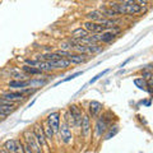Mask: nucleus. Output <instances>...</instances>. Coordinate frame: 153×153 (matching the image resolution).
I'll return each instance as SVG.
<instances>
[{
    "label": "nucleus",
    "mask_w": 153,
    "mask_h": 153,
    "mask_svg": "<svg viewBox=\"0 0 153 153\" xmlns=\"http://www.w3.org/2000/svg\"><path fill=\"white\" fill-rule=\"evenodd\" d=\"M25 139H26V144L32 149L33 153H42V148L40 146V143L37 142L35 134L32 131H26L25 133Z\"/></svg>",
    "instance_id": "nucleus-1"
},
{
    "label": "nucleus",
    "mask_w": 153,
    "mask_h": 153,
    "mask_svg": "<svg viewBox=\"0 0 153 153\" xmlns=\"http://www.w3.org/2000/svg\"><path fill=\"white\" fill-rule=\"evenodd\" d=\"M47 124H49V126L52 129L54 134L59 133V129H60V114L57 111L51 112L49 116H47Z\"/></svg>",
    "instance_id": "nucleus-2"
},
{
    "label": "nucleus",
    "mask_w": 153,
    "mask_h": 153,
    "mask_svg": "<svg viewBox=\"0 0 153 153\" xmlns=\"http://www.w3.org/2000/svg\"><path fill=\"white\" fill-rule=\"evenodd\" d=\"M84 30L87 31L88 33L91 32V33H93V35H98V33H102L105 32V31H107V28L106 27H103V26H101V25H98V23H94V22H85L84 23Z\"/></svg>",
    "instance_id": "nucleus-3"
},
{
    "label": "nucleus",
    "mask_w": 153,
    "mask_h": 153,
    "mask_svg": "<svg viewBox=\"0 0 153 153\" xmlns=\"http://www.w3.org/2000/svg\"><path fill=\"white\" fill-rule=\"evenodd\" d=\"M69 115L70 117L73 119V121L75 123V126L80 125V121H82V111H80V108L76 106V105H71V106H69Z\"/></svg>",
    "instance_id": "nucleus-4"
},
{
    "label": "nucleus",
    "mask_w": 153,
    "mask_h": 153,
    "mask_svg": "<svg viewBox=\"0 0 153 153\" xmlns=\"http://www.w3.org/2000/svg\"><path fill=\"white\" fill-rule=\"evenodd\" d=\"M59 134H60V138L65 144H69L73 139V135H71V131H70V128L66 125V124H61V126L59 129Z\"/></svg>",
    "instance_id": "nucleus-5"
},
{
    "label": "nucleus",
    "mask_w": 153,
    "mask_h": 153,
    "mask_svg": "<svg viewBox=\"0 0 153 153\" xmlns=\"http://www.w3.org/2000/svg\"><path fill=\"white\" fill-rule=\"evenodd\" d=\"M33 134H35L37 142L40 143L41 147L46 146V137H45V133H44V129H42L40 125H35L33 126Z\"/></svg>",
    "instance_id": "nucleus-6"
},
{
    "label": "nucleus",
    "mask_w": 153,
    "mask_h": 153,
    "mask_svg": "<svg viewBox=\"0 0 153 153\" xmlns=\"http://www.w3.org/2000/svg\"><path fill=\"white\" fill-rule=\"evenodd\" d=\"M3 98L7 100V101H10V102H14L16 103L17 101H21V100L25 98L23 93L19 91V92H5L3 94Z\"/></svg>",
    "instance_id": "nucleus-7"
},
{
    "label": "nucleus",
    "mask_w": 153,
    "mask_h": 153,
    "mask_svg": "<svg viewBox=\"0 0 153 153\" xmlns=\"http://www.w3.org/2000/svg\"><path fill=\"white\" fill-rule=\"evenodd\" d=\"M80 128H82V135L88 137L89 130H91V120L88 115H83L82 121H80Z\"/></svg>",
    "instance_id": "nucleus-8"
},
{
    "label": "nucleus",
    "mask_w": 153,
    "mask_h": 153,
    "mask_svg": "<svg viewBox=\"0 0 153 153\" xmlns=\"http://www.w3.org/2000/svg\"><path fill=\"white\" fill-rule=\"evenodd\" d=\"M120 23V19L119 18H114V19H106V18H102L101 21L98 22V25H101L103 27H106L107 30H111L114 27H117V25Z\"/></svg>",
    "instance_id": "nucleus-9"
},
{
    "label": "nucleus",
    "mask_w": 153,
    "mask_h": 153,
    "mask_svg": "<svg viewBox=\"0 0 153 153\" xmlns=\"http://www.w3.org/2000/svg\"><path fill=\"white\" fill-rule=\"evenodd\" d=\"M102 110V103L98 101H91L89 102V114L92 115V117H96Z\"/></svg>",
    "instance_id": "nucleus-10"
},
{
    "label": "nucleus",
    "mask_w": 153,
    "mask_h": 153,
    "mask_svg": "<svg viewBox=\"0 0 153 153\" xmlns=\"http://www.w3.org/2000/svg\"><path fill=\"white\" fill-rule=\"evenodd\" d=\"M88 56L87 55H83V54H71L68 60L70 61V64H82L84 61H87Z\"/></svg>",
    "instance_id": "nucleus-11"
},
{
    "label": "nucleus",
    "mask_w": 153,
    "mask_h": 153,
    "mask_svg": "<svg viewBox=\"0 0 153 153\" xmlns=\"http://www.w3.org/2000/svg\"><path fill=\"white\" fill-rule=\"evenodd\" d=\"M88 36H89V33L82 27L75 28V30L71 32V38H74V40H82V38H87Z\"/></svg>",
    "instance_id": "nucleus-12"
},
{
    "label": "nucleus",
    "mask_w": 153,
    "mask_h": 153,
    "mask_svg": "<svg viewBox=\"0 0 153 153\" xmlns=\"http://www.w3.org/2000/svg\"><path fill=\"white\" fill-rule=\"evenodd\" d=\"M8 85L10 88H16V89H25L26 87L30 85V82L28 80H10Z\"/></svg>",
    "instance_id": "nucleus-13"
},
{
    "label": "nucleus",
    "mask_w": 153,
    "mask_h": 153,
    "mask_svg": "<svg viewBox=\"0 0 153 153\" xmlns=\"http://www.w3.org/2000/svg\"><path fill=\"white\" fill-rule=\"evenodd\" d=\"M96 128H97V134L98 135H102V134L106 131V128H107V121L105 116H101L97 120V124H96Z\"/></svg>",
    "instance_id": "nucleus-14"
},
{
    "label": "nucleus",
    "mask_w": 153,
    "mask_h": 153,
    "mask_svg": "<svg viewBox=\"0 0 153 153\" xmlns=\"http://www.w3.org/2000/svg\"><path fill=\"white\" fill-rule=\"evenodd\" d=\"M100 12L102 13L103 17H106V19H114V18H116V16H117V14L115 13L110 7H105V5H101Z\"/></svg>",
    "instance_id": "nucleus-15"
},
{
    "label": "nucleus",
    "mask_w": 153,
    "mask_h": 153,
    "mask_svg": "<svg viewBox=\"0 0 153 153\" xmlns=\"http://www.w3.org/2000/svg\"><path fill=\"white\" fill-rule=\"evenodd\" d=\"M17 144H18V140L16 139H9L4 143V148H5V151H8L9 153H16L17 151Z\"/></svg>",
    "instance_id": "nucleus-16"
},
{
    "label": "nucleus",
    "mask_w": 153,
    "mask_h": 153,
    "mask_svg": "<svg viewBox=\"0 0 153 153\" xmlns=\"http://www.w3.org/2000/svg\"><path fill=\"white\" fill-rule=\"evenodd\" d=\"M22 70L25 71L26 74H28V75H40V74L44 73V71H41L40 69L35 68V66H28V65H23Z\"/></svg>",
    "instance_id": "nucleus-17"
},
{
    "label": "nucleus",
    "mask_w": 153,
    "mask_h": 153,
    "mask_svg": "<svg viewBox=\"0 0 153 153\" xmlns=\"http://www.w3.org/2000/svg\"><path fill=\"white\" fill-rule=\"evenodd\" d=\"M102 13L100 12V10H92V12H89L87 14V18L89 19V22H100L102 19Z\"/></svg>",
    "instance_id": "nucleus-18"
},
{
    "label": "nucleus",
    "mask_w": 153,
    "mask_h": 153,
    "mask_svg": "<svg viewBox=\"0 0 153 153\" xmlns=\"http://www.w3.org/2000/svg\"><path fill=\"white\" fill-rule=\"evenodd\" d=\"M134 84H135L138 88H140V89H147V80L143 79V78L134 79Z\"/></svg>",
    "instance_id": "nucleus-19"
},
{
    "label": "nucleus",
    "mask_w": 153,
    "mask_h": 153,
    "mask_svg": "<svg viewBox=\"0 0 153 153\" xmlns=\"http://www.w3.org/2000/svg\"><path fill=\"white\" fill-rule=\"evenodd\" d=\"M44 129V133H45V137H46V139H49V140H52V137H54V131H52V129L49 126V124H46V125L42 128Z\"/></svg>",
    "instance_id": "nucleus-20"
},
{
    "label": "nucleus",
    "mask_w": 153,
    "mask_h": 153,
    "mask_svg": "<svg viewBox=\"0 0 153 153\" xmlns=\"http://www.w3.org/2000/svg\"><path fill=\"white\" fill-rule=\"evenodd\" d=\"M14 107H9V106H4V105H0V115L1 116H7L10 112H13Z\"/></svg>",
    "instance_id": "nucleus-21"
},
{
    "label": "nucleus",
    "mask_w": 153,
    "mask_h": 153,
    "mask_svg": "<svg viewBox=\"0 0 153 153\" xmlns=\"http://www.w3.org/2000/svg\"><path fill=\"white\" fill-rule=\"evenodd\" d=\"M115 38V35L111 32H106V33H102L101 35V41L102 42H111Z\"/></svg>",
    "instance_id": "nucleus-22"
},
{
    "label": "nucleus",
    "mask_w": 153,
    "mask_h": 153,
    "mask_svg": "<svg viewBox=\"0 0 153 153\" xmlns=\"http://www.w3.org/2000/svg\"><path fill=\"white\" fill-rule=\"evenodd\" d=\"M83 74V71H76V73H74V74H71L70 76H68V78H65V79H63L61 82H59V83H56L55 85H59V84H61V83H65V82H69V80H71V79H75L76 76H79V75H82Z\"/></svg>",
    "instance_id": "nucleus-23"
},
{
    "label": "nucleus",
    "mask_w": 153,
    "mask_h": 153,
    "mask_svg": "<svg viewBox=\"0 0 153 153\" xmlns=\"http://www.w3.org/2000/svg\"><path fill=\"white\" fill-rule=\"evenodd\" d=\"M107 73H108V70H103V71H102V73H98L97 75H96V76H94V78H92V79H91V80H89V83H91V84H92V83H94V82H96V80H98L100 78H102V76H103L105 74H107Z\"/></svg>",
    "instance_id": "nucleus-24"
},
{
    "label": "nucleus",
    "mask_w": 153,
    "mask_h": 153,
    "mask_svg": "<svg viewBox=\"0 0 153 153\" xmlns=\"http://www.w3.org/2000/svg\"><path fill=\"white\" fill-rule=\"evenodd\" d=\"M13 76L16 78L17 80H25L27 78V75L26 74H23V73H17V71H14L13 73Z\"/></svg>",
    "instance_id": "nucleus-25"
},
{
    "label": "nucleus",
    "mask_w": 153,
    "mask_h": 153,
    "mask_svg": "<svg viewBox=\"0 0 153 153\" xmlns=\"http://www.w3.org/2000/svg\"><path fill=\"white\" fill-rule=\"evenodd\" d=\"M0 105H4V106H9V107H14V106H16V103H14V102L7 101V100H4L3 97L0 98Z\"/></svg>",
    "instance_id": "nucleus-26"
},
{
    "label": "nucleus",
    "mask_w": 153,
    "mask_h": 153,
    "mask_svg": "<svg viewBox=\"0 0 153 153\" xmlns=\"http://www.w3.org/2000/svg\"><path fill=\"white\" fill-rule=\"evenodd\" d=\"M147 87H149V88H147V91L149 93H153V79H148L147 80Z\"/></svg>",
    "instance_id": "nucleus-27"
},
{
    "label": "nucleus",
    "mask_w": 153,
    "mask_h": 153,
    "mask_svg": "<svg viewBox=\"0 0 153 153\" xmlns=\"http://www.w3.org/2000/svg\"><path fill=\"white\" fill-rule=\"evenodd\" d=\"M60 47H61V50L63 51H69L71 49V45L69 44V42H65V44H61Z\"/></svg>",
    "instance_id": "nucleus-28"
},
{
    "label": "nucleus",
    "mask_w": 153,
    "mask_h": 153,
    "mask_svg": "<svg viewBox=\"0 0 153 153\" xmlns=\"http://www.w3.org/2000/svg\"><path fill=\"white\" fill-rule=\"evenodd\" d=\"M116 133H117V128H115V130H114V131L111 130V131H110V133L107 134V135H106V139H110V138H111V137H114V135H115V134H116Z\"/></svg>",
    "instance_id": "nucleus-29"
},
{
    "label": "nucleus",
    "mask_w": 153,
    "mask_h": 153,
    "mask_svg": "<svg viewBox=\"0 0 153 153\" xmlns=\"http://www.w3.org/2000/svg\"><path fill=\"white\" fill-rule=\"evenodd\" d=\"M23 151H25V153H33L32 149H31V148L28 147L27 144H26V146H23Z\"/></svg>",
    "instance_id": "nucleus-30"
},
{
    "label": "nucleus",
    "mask_w": 153,
    "mask_h": 153,
    "mask_svg": "<svg viewBox=\"0 0 153 153\" xmlns=\"http://www.w3.org/2000/svg\"><path fill=\"white\" fill-rule=\"evenodd\" d=\"M0 153H9V152L5 151V149H0Z\"/></svg>",
    "instance_id": "nucleus-31"
},
{
    "label": "nucleus",
    "mask_w": 153,
    "mask_h": 153,
    "mask_svg": "<svg viewBox=\"0 0 153 153\" xmlns=\"http://www.w3.org/2000/svg\"><path fill=\"white\" fill-rule=\"evenodd\" d=\"M3 117H4V116H1V115H0V119H3Z\"/></svg>",
    "instance_id": "nucleus-32"
}]
</instances>
